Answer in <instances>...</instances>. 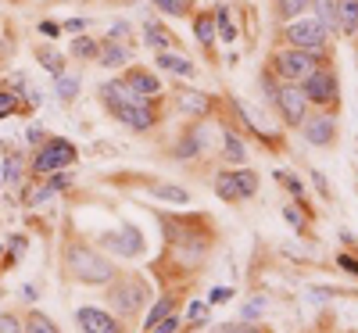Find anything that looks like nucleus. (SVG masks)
I'll list each match as a JSON object with an SVG mask.
<instances>
[{
    "label": "nucleus",
    "instance_id": "32",
    "mask_svg": "<svg viewBox=\"0 0 358 333\" xmlns=\"http://www.w3.org/2000/svg\"><path fill=\"white\" fill-rule=\"evenodd\" d=\"M262 312H265V298H251V301L244 305V319L251 323V319H258Z\"/></svg>",
    "mask_w": 358,
    "mask_h": 333
},
{
    "label": "nucleus",
    "instance_id": "38",
    "mask_svg": "<svg viewBox=\"0 0 358 333\" xmlns=\"http://www.w3.org/2000/svg\"><path fill=\"white\" fill-rule=\"evenodd\" d=\"M283 219L294 226V230H301V226H305V215L298 212V208H283Z\"/></svg>",
    "mask_w": 358,
    "mask_h": 333
},
{
    "label": "nucleus",
    "instance_id": "2",
    "mask_svg": "<svg viewBox=\"0 0 358 333\" xmlns=\"http://www.w3.org/2000/svg\"><path fill=\"white\" fill-rule=\"evenodd\" d=\"M287 39H290V47H301V51H315V54H319L323 44H326V29H323L319 18H298V22L287 26Z\"/></svg>",
    "mask_w": 358,
    "mask_h": 333
},
{
    "label": "nucleus",
    "instance_id": "34",
    "mask_svg": "<svg viewBox=\"0 0 358 333\" xmlns=\"http://www.w3.org/2000/svg\"><path fill=\"white\" fill-rule=\"evenodd\" d=\"M337 294H341V290H333V287H312L308 290L312 301H326V298H337Z\"/></svg>",
    "mask_w": 358,
    "mask_h": 333
},
{
    "label": "nucleus",
    "instance_id": "14",
    "mask_svg": "<svg viewBox=\"0 0 358 333\" xmlns=\"http://www.w3.org/2000/svg\"><path fill=\"white\" fill-rule=\"evenodd\" d=\"M215 194H219L222 201H244L240 183H237V176H233V172H222V176L215 179Z\"/></svg>",
    "mask_w": 358,
    "mask_h": 333
},
{
    "label": "nucleus",
    "instance_id": "25",
    "mask_svg": "<svg viewBox=\"0 0 358 333\" xmlns=\"http://www.w3.org/2000/svg\"><path fill=\"white\" fill-rule=\"evenodd\" d=\"M79 93V79L75 75H57V97L61 100H72Z\"/></svg>",
    "mask_w": 358,
    "mask_h": 333
},
{
    "label": "nucleus",
    "instance_id": "36",
    "mask_svg": "<svg viewBox=\"0 0 358 333\" xmlns=\"http://www.w3.org/2000/svg\"><path fill=\"white\" fill-rule=\"evenodd\" d=\"M143 36H147V44H151V47H165V33H161L158 26H147Z\"/></svg>",
    "mask_w": 358,
    "mask_h": 333
},
{
    "label": "nucleus",
    "instance_id": "16",
    "mask_svg": "<svg viewBox=\"0 0 358 333\" xmlns=\"http://www.w3.org/2000/svg\"><path fill=\"white\" fill-rule=\"evenodd\" d=\"M315 18L323 22V29L326 33H337V0H315Z\"/></svg>",
    "mask_w": 358,
    "mask_h": 333
},
{
    "label": "nucleus",
    "instance_id": "22",
    "mask_svg": "<svg viewBox=\"0 0 358 333\" xmlns=\"http://www.w3.org/2000/svg\"><path fill=\"white\" fill-rule=\"evenodd\" d=\"M26 333H57V326L47 319V316H39V312H33L29 323H26Z\"/></svg>",
    "mask_w": 358,
    "mask_h": 333
},
{
    "label": "nucleus",
    "instance_id": "15",
    "mask_svg": "<svg viewBox=\"0 0 358 333\" xmlns=\"http://www.w3.org/2000/svg\"><path fill=\"white\" fill-rule=\"evenodd\" d=\"M158 65H161L165 72H176V75H194L190 61H183V57L172 54V51H161V54H158Z\"/></svg>",
    "mask_w": 358,
    "mask_h": 333
},
{
    "label": "nucleus",
    "instance_id": "41",
    "mask_svg": "<svg viewBox=\"0 0 358 333\" xmlns=\"http://www.w3.org/2000/svg\"><path fill=\"white\" fill-rule=\"evenodd\" d=\"M341 269H348V273H355V276H358V262H355V258H348V255H341Z\"/></svg>",
    "mask_w": 358,
    "mask_h": 333
},
{
    "label": "nucleus",
    "instance_id": "11",
    "mask_svg": "<svg viewBox=\"0 0 358 333\" xmlns=\"http://www.w3.org/2000/svg\"><path fill=\"white\" fill-rule=\"evenodd\" d=\"M337 33H358V0H337Z\"/></svg>",
    "mask_w": 358,
    "mask_h": 333
},
{
    "label": "nucleus",
    "instance_id": "13",
    "mask_svg": "<svg viewBox=\"0 0 358 333\" xmlns=\"http://www.w3.org/2000/svg\"><path fill=\"white\" fill-rule=\"evenodd\" d=\"M176 108L186 111V115H201V111H208V97H204V93H194V90H183V93L176 97Z\"/></svg>",
    "mask_w": 358,
    "mask_h": 333
},
{
    "label": "nucleus",
    "instance_id": "24",
    "mask_svg": "<svg viewBox=\"0 0 358 333\" xmlns=\"http://www.w3.org/2000/svg\"><path fill=\"white\" fill-rule=\"evenodd\" d=\"M308 4H312V0H276V11H280L283 18H298Z\"/></svg>",
    "mask_w": 358,
    "mask_h": 333
},
{
    "label": "nucleus",
    "instance_id": "3",
    "mask_svg": "<svg viewBox=\"0 0 358 333\" xmlns=\"http://www.w3.org/2000/svg\"><path fill=\"white\" fill-rule=\"evenodd\" d=\"M312 69H315V51H301V47H290V51H280V54H276V72L283 75V82L305 79V75H308Z\"/></svg>",
    "mask_w": 358,
    "mask_h": 333
},
{
    "label": "nucleus",
    "instance_id": "40",
    "mask_svg": "<svg viewBox=\"0 0 358 333\" xmlns=\"http://www.w3.org/2000/svg\"><path fill=\"white\" fill-rule=\"evenodd\" d=\"M154 4H158L161 11H168V15H183V11H186L179 0H154Z\"/></svg>",
    "mask_w": 358,
    "mask_h": 333
},
{
    "label": "nucleus",
    "instance_id": "31",
    "mask_svg": "<svg viewBox=\"0 0 358 333\" xmlns=\"http://www.w3.org/2000/svg\"><path fill=\"white\" fill-rule=\"evenodd\" d=\"M222 143H226V154H229V158H233V161H244V154H247V151H244L240 136H226Z\"/></svg>",
    "mask_w": 358,
    "mask_h": 333
},
{
    "label": "nucleus",
    "instance_id": "35",
    "mask_svg": "<svg viewBox=\"0 0 358 333\" xmlns=\"http://www.w3.org/2000/svg\"><path fill=\"white\" fill-rule=\"evenodd\" d=\"M15 108H18V97H15V93H0V118L11 115Z\"/></svg>",
    "mask_w": 358,
    "mask_h": 333
},
{
    "label": "nucleus",
    "instance_id": "9",
    "mask_svg": "<svg viewBox=\"0 0 358 333\" xmlns=\"http://www.w3.org/2000/svg\"><path fill=\"white\" fill-rule=\"evenodd\" d=\"M301 133L308 143H315V147H330L333 136H337V122L330 115H312L301 122Z\"/></svg>",
    "mask_w": 358,
    "mask_h": 333
},
{
    "label": "nucleus",
    "instance_id": "23",
    "mask_svg": "<svg viewBox=\"0 0 358 333\" xmlns=\"http://www.w3.org/2000/svg\"><path fill=\"white\" fill-rule=\"evenodd\" d=\"M18 179H22V158H18V154H8V161H4V183L15 186Z\"/></svg>",
    "mask_w": 358,
    "mask_h": 333
},
{
    "label": "nucleus",
    "instance_id": "4",
    "mask_svg": "<svg viewBox=\"0 0 358 333\" xmlns=\"http://www.w3.org/2000/svg\"><path fill=\"white\" fill-rule=\"evenodd\" d=\"M111 308L118 312V316H136L140 305L147 301V283L143 280H129V283H122L111 290Z\"/></svg>",
    "mask_w": 358,
    "mask_h": 333
},
{
    "label": "nucleus",
    "instance_id": "30",
    "mask_svg": "<svg viewBox=\"0 0 358 333\" xmlns=\"http://www.w3.org/2000/svg\"><path fill=\"white\" fill-rule=\"evenodd\" d=\"M212 333H265V330L251 326V323H226V326H215Z\"/></svg>",
    "mask_w": 358,
    "mask_h": 333
},
{
    "label": "nucleus",
    "instance_id": "6",
    "mask_svg": "<svg viewBox=\"0 0 358 333\" xmlns=\"http://www.w3.org/2000/svg\"><path fill=\"white\" fill-rule=\"evenodd\" d=\"M276 104H280V111L287 118V126H301L305 115H308V100L301 93V87H276Z\"/></svg>",
    "mask_w": 358,
    "mask_h": 333
},
{
    "label": "nucleus",
    "instance_id": "42",
    "mask_svg": "<svg viewBox=\"0 0 358 333\" xmlns=\"http://www.w3.org/2000/svg\"><path fill=\"white\" fill-rule=\"evenodd\" d=\"M229 294H233V290H226V287H219V290H212V301L219 305V301H226Z\"/></svg>",
    "mask_w": 358,
    "mask_h": 333
},
{
    "label": "nucleus",
    "instance_id": "18",
    "mask_svg": "<svg viewBox=\"0 0 358 333\" xmlns=\"http://www.w3.org/2000/svg\"><path fill=\"white\" fill-rule=\"evenodd\" d=\"M233 176H237V183H240V194H244V197H255V194H258V172L240 169V172H233Z\"/></svg>",
    "mask_w": 358,
    "mask_h": 333
},
{
    "label": "nucleus",
    "instance_id": "39",
    "mask_svg": "<svg viewBox=\"0 0 358 333\" xmlns=\"http://www.w3.org/2000/svg\"><path fill=\"white\" fill-rule=\"evenodd\" d=\"M0 333H22V326L15 316H0Z\"/></svg>",
    "mask_w": 358,
    "mask_h": 333
},
{
    "label": "nucleus",
    "instance_id": "29",
    "mask_svg": "<svg viewBox=\"0 0 358 333\" xmlns=\"http://www.w3.org/2000/svg\"><path fill=\"white\" fill-rule=\"evenodd\" d=\"M72 51H75L79 57H97V44H93L90 36H79L75 44H72Z\"/></svg>",
    "mask_w": 358,
    "mask_h": 333
},
{
    "label": "nucleus",
    "instance_id": "28",
    "mask_svg": "<svg viewBox=\"0 0 358 333\" xmlns=\"http://www.w3.org/2000/svg\"><path fill=\"white\" fill-rule=\"evenodd\" d=\"M39 65H44L47 72H54V75H61V72H65V61H61L54 51H44V54H39Z\"/></svg>",
    "mask_w": 358,
    "mask_h": 333
},
{
    "label": "nucleus",
    "instance_id": "43",
    "mask_svg": "<svg viewBox=\"0 0 358 333\" xmlns=\"http://www.w3.org/2000/svg\"><path fill=\"white\" fill-rule=\"evenodd\" d=\"M39 33H44V36H57V33H61V26H54V22H44V26H39Z\"/></svg>",
    "mask_w": 358,
    "mask_h": 333
},
{
    "label": "nucleus",
    "instance_id": "10",
    "mask_svg": "<svg viewBox=\"0 0 358 333\" xmlns=\"http://www.w3.org/2000/svg\"><path fill=\"white\" fill-rule=\"evenodd\" d=\"M79 326L82 333H122L115 316H108L104 308H79Z\"/></svg>",
    "mask_w": 358,
    "mask_h": 333
},
{
    "label": "nucleus",
    "instance_id": "33",
    "mask_svg": "<svg viewBox=\"0 0 358 333\" xmlns=\"http://www.w3.org/2000/svg\"><path fill=\"white\" fill-rule=\"evenodd\" d=\"M186 319H190V323H204V319H208V305H204V301H194L190 312H186Z\"/></svg>",
    "mask_w": 358,
    "mask_h": 333
},
{
    "label": "nucleus",
    "instance_id": "8",
    "mask_svg": "<svg viewBox=\"0 0 358 333\" xmlns=\"http://www.w3.org/2000/svg\"><path fill=\"white\" fill-rule=\"evenodd\" d=\"M100 244H104V247H111V251H115V255H122V258H133V255H140V251H143V237H140L136 226H122V230H115V233H104V237H100Z\"/></svg>",
    "mask_w": 358,
    "mask_h": 333
},
{
    "label": "nucleus",
    "instance_id": "21",
    "mask_svg": "<svg viewBox=\"0 0 358 333\" xmlns=\"http://www.w3.org/2000/svg\"><path fill=\"white\" fill-rule=\"evenodd\" d=\"M168 312H172V298H161V301H158V305L151 308V316L143 319V326H147V330H151V326H158V323H161V319L168 316Z\"/></svg>",
    "mask_w": 358,
    "mask_h": 333
},
{
    "label": "nucleus",
    "instance_id": "7",
    "mask_svg": "<svg viewBox=\"0 0 358 333\" xmlns=\"http://www.w3.org/2000/svg\"><path fill=\"white\" fill-rule=\"evenodd\" d=\"M75 161V151L69 140H51L44 154H36L33 161V172H54V169H65V165Z\"/></svg>",
    "mask_w": 358,
    "mask_h": 333
},
{
    "label": "nucleus",
    "instance_id": "19",
    "mask_svg": "<svg viewBox=\"0 0 358 333\" xmlns=\"http://www.w3.org/2000/svg\"><path fill=\"white\" fill-rule=\"evenodd\" d=\"M125 57H129V51H125V47H115V44H108V47H104V54H100V65L115 69V65H125Z\"/></svg>",
    "mask_w": 358,
    "mask_h": 333
},
{
    "label": "nucleus",
    "instance_id": "5",
    "mask_svg": "<svg viewBox=\"0 0 358 333\" xmlns=\"http://www.w3.org/2000/svg\"><path fill=\"white\" fill-rule=\"evenodd\" d=\"M301 82H305V87H301L305 100H315V104H330V100H337V79H333V72H326V69H312Z\"/></svg>",
    "mask_w": 358,
    "mask_h": 333
},
{
    "label": "nucleus",
    "instance_id": "1",
    "mask_svg": "<svg viewBox=\"0 0 358 333\" xmlns=\"http://www.w3.org/2000/svg\"><path fill=\"white\" fill-rule=\"evenodd\" d=\"M69 269H72V276L82 280V283H111L115 280V265L104 255L90 251V247H79V244L69 251Z\"/></svg>",
    "mask_w": 358,
    "mask_h": 333
},
{
    "label": "nucleus",
    "instance_id": "12",
    "mask_svg": "<svg viewBox=\"0 0 358 333\" xmlns=\"http://www.w3.org/2000/svg\"><path fill=\"white\" fill-rule=\"evenodd\" d=\"M125 90H129L133 97H140V100H143V97H154V93L161 90V82H158L151 72H133V75H129V82H125Z\"/></svg>",
    "mask_w": 358,
    "mask_h": 333
},
{
    "label": "nucleus",
    "instance_id": "27",
    "mask_svg": "<svg viewBox=\"0 0 358 333\" xmlns=\"http://www.w3.org/2000/svg\"><path fill=\"white\" fill-rule=\"evenodd\" d=\"M194 29H197V39H201L204 47H208V44H212V39H215V22H212V18H208V15H201V18H197V26H194Z\"/></svg>",
    "mask_w": 358,
    "mask_h": 333
},
{
    "label": "nucleus",
    "instance_id": "44",
    "mask_svg": "<svg viewBox=\"0 0 358 333\" xmlns=\"http://www.w3.org/2000/svg\"><path fill=\"white\" fill-rule=\"evenodd\" d=\"M179 4H183V8H186V4H190V0H179Z\"/></svg>",
    "mask_w": 358,
    "mask_h": 333
},
{
    "label": "nucleus",
    "instance_id": "37",
    "mask_svg": "<svg viewBox=\"0 0 358 333\" xmlns=\"http://www.w3.org/2000/svg\"><path fill=\"white\" fill-rule=\"evenodd\" d=\"M176 326H179V319H176V316H165L158 326H151V333H176Z\"/></svg>",
    "mask_w": 358,
    "mask_h": 333
},
{
    "label": "nucleus",
    "instance_id": "20",
    "mask_svg": "<svg viewBox=\"0 0 358 333\" xmlns=\"http://www.w3.org/2000/svg\"><path fill=\"white\" fill-rule=\"evenodd\" d=\"M201 147H204V136H201V133H194V136H186V140L179 143V147H176V158H194Z\"/></svg>",
    "mask_w": 358,
    "mask_h": 333
},
{
    "label": "nucleus",
    "instance_id": "26",
    "mask_svg": "<svg viewBox=\"0 0 358 333\" xmlns=\"http://www.w3.org/2000/svg\"><path fill=\"white\" fill-rule=\"evenodd\" d=\"M154 197H161L168 204H186V201H190V197H186V190H179V186H158Z\"/></svg>",
    "mask_w": 358,
    "mask_h": 333
},
{
    "label": "nucleus",
    "instance_id": "17",
    "mask_svg": "<svg viewBox=\"0 0 358 333\" xmlns=\"http://www.w3.org/2000/svg\"><path fill=\"white\" fill-rule=\"evenodd\" d=\"M215 26H219L215 33L226 39V44H233V39H237V26H233V18H229V11H226V8H219V11H215Z\"/></svg>",
    "mask_w": 358,
    "mask_h": 333
}]
</instances>
